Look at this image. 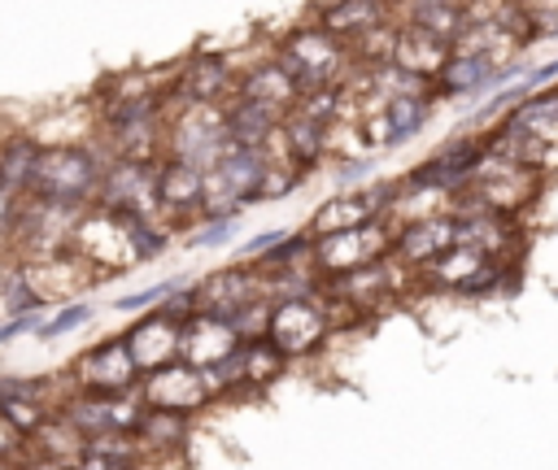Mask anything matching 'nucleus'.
<instances>
[{
	"mask_svg": "<svg viewBox=\"0 0 558 470\" xmlns=\"http://www.w3.org/2000/svg\"><path fill=\"white\" fill-rule=\"evenodd\" d=\"M100 178H105V170L96 165V157L87 148H52V152H39L31 191L44 205L83 209V205H96Z\"/></svg>",
	"mask_w": 558,
	"mask_h": 470,
	"instance_id": "obj_1",
	"label": "nucleus"
},
{
	"mask_svg": "<svg viewBox=\"0 0 558 470\" xmlns=\"http://www.w3.org/2000/svg\"><path fill=\"white\" fill-rule=\"evenodd\" d=\"M349 61H353V48L340 44L336 35H327L323 26L296 30L283 44V57H279V65L292 74L301 96L323 91V87H340V78L349 74Z\"/></svg>",
	"mask_w": 558,
	"mask_h": 470,
	"instance_id": "obj_2",
	"label": "nucleus"
},
{
	"mask_svg": "<svg viewBox=\"0 0 558 470\" xmlns=\"http://www.w3.org/2000/svg\"><path fill=\"white\" fill-rule=\"evenodd\" d=\"M266 174V152L262 148H227L214 170H205V213L209 222L235 218L244 205L257 200V183Z\"/></svg>",
	"mask_w": 558,
	"mask_h": 470,
	"instance_id": "obj_3",
	"label": "nucleus"
},
{
	"mask_svg": "<svg viewBox=\"0 0 558 470\" xmlns=\"http://www.w3.org/2000/svg\"><path fill=\"white\" fill-rule=\"evenodd\" d=\"M70 252H74L83 265H92L96 279H109L113 270L140 261L135 248H131V239H126L122 218L109 213V209H100V205H92L87 213H78L74 235H70Z\"/></svg>",
	"mask_w": 558,
	"mask_h": 470,
	"instance_id": "obj_4",
	"label": "nucleus"
},
{
	"mask_svg": "<svg viewBox=\"0 0 558 470\" xmlns=\"http://www.w3.org/2000/svg\"><path fill=\"white\" fill-rule=\"evenodd\" d=\"M331 331V318L318 300L310 296H283L270 305V326H266V344L279 348L283 357H305L314 352Z\"/></svg>",
	"mask_w": 558,
	"mask_h": 470,
	"instance_id": "obj_5",
	"label": "nucleus"
},
{
	"mask_svg": "<svg viewBox=\"0 0 558 470\" xmlns=\"http://www.w3.org/2000/svg\"><path fill=\"white\" fill-rule=\"evenodd\" d=\"M388 252V231L379 222H366L357 231H340V235H323L314 239V261L323 265V274L340 279L353 270H366L375 261H384Z\"/></svg>",
	"mask_w": 558,
	"mask_h": 470,
	"instance_id": "obj_6",
	"label": "nucleus"
},
{
	"mask_svg": "<svg viewBox=\"0 0 558 470\" xmlns=\"http://www.w3.org/2000/svg\"><path fill=\"white\" fill-rule=\"evenodd\" d=\"M100 209L109 213H140V218H153L161 205H157V165H135V161H113L100 178V196H96Z\"/></svg>",
	"mask_w": 558,
	"mask_h": 470,
	"instance_id": "obj_7",
	"label": "nucleus"
},
{
	"mask_svg": "<svg viewBox=\"0 0 558 470\" xmlns=\"http://www.w3.org/2000/svg\"><path fill=\"white\" fill-rule=\"evenodd\" d=\"M74 374H78V383H83L87 396H126V392L140 383V366H135L126 339H105V344H96L92 352L78 357Z\"/></svg>",
	"mask_w": 558,
	"mask_h": 470,
	"instance_id": "obj_8",
	"label": "nucleus"
},
{
	"mask_svg": "<svg viewBox=\"0 0 558 470\" xmlns=\"http://www.w3.org/2000/svg\"><path fill=\"white\" fill-rule=\"evenodd\" d=\"M61 418L87 444V440H100V435H135L144 409L131 396H78V400H70L61 409Z\"/></svg>",
	"mask_w": 558,
	"mask_h": 470,
	"instance_id": "obj_9",
	"label": "nucleus"
},
{
	"mask_svg": "<svg viewBox=\"0 0 558 470\" xmlns=\"http://www.w3.org/2000/svg\"><path fill=\"white\" fill-rule=\"evenodd\" d=\"M266 292L262 274L257 270H244V265H231V270H214L205 283L192 287V300H196V313H209V318H231L248 305H257Z\"/></svg>",
	"mask_w": 558,
	"mask_h": 470,
	"instance_id": "obj_10",
	"label": "nucleus"
},
{
	"mask_svg": "<svg viewBox=\"0 0 558 470\" xmlns=\"http://www.w3.org/2000/svg\"><path fill=\"white\" fill-rule=\"evenodd\" d=\"M140 392H144L148 409L183 413V418H187L196 405H205V400L214 396V387H209L205 370H196V366H166V370H157V374L140 379Z\"/></svg>",
	"mask_w": 558,
	"mask_h": 470,
	"instance_id": "obj_11",
	"label": "nucleus"
},
{
	"mask_svg": "<svg viewBox=\"0 0 558 470\" xmlns=\"http://www.w3.org/2000/svg\"><path fill=\"white\" fill-rule=\"evenodd\" d=\"M235 348H244V339L235 335V326L227 318H209V313H196L183 322L179 331V357L183 366H196V370H214L218 361H227Z\"/></svg>",
	"mask_w": 558,
	"mask_h": 470,
	"instance_id": "obj_12",
	"label": "nucleus"
},
{
	"mask_svg": "<svg viewBox=\"0 0 558 470\" xmlns=\"http://www.w3.org/2000/svg\"><path fill=\"white\" fill-rule=\"evenodd\" d=\"M423 274H427L432 287H453V292L480 296V292H488V287L501 283L506 265H501V261H488V257H480V252H471V248H453L449 257L423 265Z\"/></svg>",
	"mask_w": 558,
	"mask_h": 470,
	"instance_id": "obj_13",
	"label": "nucleus"
},
{
	"mask_svg": "<svg viewBox=\"0 0 558 470\" xmlns=\"http://www.w3.org/2000/svg\"><path fill=\"white\" fill-rule=\"evenodd\" d=\"M179 331H183V326L170 322L166 313H148V318H140L122 339H126L135 366L148 370V374H157V370L174 366V357H179Z\"/></svg>",
	"mask_w": 558,
	"mask_h": 470,
	"instance_id": "obj_14",
	"label": "nucleus"
},
{
	"mask_svg": "<svg viewBox=\"0 0 558 470\" xmlns=\"http://www.w3.org/2000/svg\"><path fill=\"white\" fill-rule=\"evenodd\" d=\"M480 144H471V139H458V144H449V148H440L427 165H418L414 174H410V187H436V191H458V187H466L471 178H475V170H480Z\"/></svg>",
	"mask_w": 558,
	"mask_h": 470,
	"instance_id": "obj_15",
	"label": "nucleus"
},
{
	"mask_svg": "<svg viewBox=\"0 0 558 470\" xmlns=\"http://www.w3.org/2000/svg\"><path fill=\"white\" fill-rule=\"evenodd\" d=\"M235 78H231V65L218 61V57H196L179 70V83H174V100L183 104H214V109H227V96H231Z\"/></svg>",
	"mask_w": 558,
	"mask_h": 470,
	"instance_id": "obj_16",
	"label": "nucleus"
},
{
	"mask_svg": "<svg viewBox=\"0 0 558 470\" xmlns=\"http://www.w3.org/2000/svg\"><path fill=\"white\" fill-rule=\"evenodd\" d=\"M388 200V187H371V191H357V196H340V200H327L310 231L323 239V235H340V231H357L366 222H379V209Z\"/></svg>",
	"mask_w": 558,
	"mask_h": 470,
	"instance_id": "obj_17",
	"label": "nucleus"
},
{
	"mask_svg": "<svg viewBox=\"0 0 558 470\" xmlns=\"http://www.w3.org/2000/svg\"><path fill=\"white\" fill-rule=\"evenodd\" d=\"M449 57H453V48L440 44L436 35H427L418 26H401L397 30V48H392V65L397 70H405V74H414L423 83H436V74L449 65Z\"/></svg>",
	"mask_w": 558,
	"mask_h": 470,
	"instance_id": "obj_18",
	"label": "nucleus"
},
{
	"mask_svg": "<svg viewBox=\"0 0 558 470\" xmlns=\"http://www.w3.org/2000/svg\"><path fill=\"white\" fill-rule=\"evenodd\" d=\"M458 248V218H427L414 226H401L397 235V252L410 265H432L440 257H449Z\"/></svg>",
	"mask_w": 558,
	"mask_h": 470,
	"instance_id": "obj_19",
	"label": "nucleus"
},
{
	"mask_svg": "<svg viewBox=\"0 0 558 470\" xmlns=\"http://www.w3.org/2000/svg\"><path fill=\"white\" fill-rule=\"evenodd\" d=\"M240 96L253 100V104H266V109L279 113V118H288V113L296 109V100H301L292 74H288L279 61H270V65H253V70L240 78Z\"/></svg>",
	"mask_w": 558,
	"mask_h": 470,
	"instance_id": "obj_20",
	"label": "nucleus"
},
{
	"mask_svg": "<svg viewBox=\"0 0 558 470\" xmlns=\"http://www.w3.org/2000/svg\"><path fill=\"white\" fill-rule=\"evenodd\" d=\"M157 205L170 213H192L205 205V170L187 161H161L157 165Z\"/></svg>",
	"mask_w": 558,
	"mask_h": 470,
	"instance_id": "obj_21",
	"label": "nucleus"
},
{
	"mask_svg": "<svg viewBox=\"0 0 558 470\" xmlns=\"http://www.w3.org/2000/svg\"><path fill=\"white\" fill-rule=\"evenodd\" d=\"M279 126H283V118L270 113L266 104H253L244 96H235L227 104V144L231 148H266Z\"/></svg>",
	"mask_w": 558,
	"mask_h": 470,
	"instance_id": "obj_22",
	"label": "nucleus"
},
{
	"mask_svg": "<svg viewBox=\"0 0 558 470\" xmlns=\"http://www.w3.org/2000/svg\"><path fill=\"white\" fill-rule=\"evenodd\" d=\"M549 131H558V91H541V96L519 100L506 113V126H501L506 139H536V135H549Z\"/></svg>",
	"mask_w": 558,
	"mask_h": 470,
	"instance_id": "obj_23",
	"label": "nucleus"
},
{
	"mask_svg": "<svg viewBox=\"0 0 558 470\" xmlns=\"http://www.w3.org/2000/svg\"><path fill=\"white\" fill-rule=\"evenodd\" d=\"M384 4H366V0H357V4H327L323 9V30L327 35H336L340 44H353V39H362V35H371L375 26H384Z\"/></svg>",
	"mask_w": 558,
	"mask_h": 470,
	"instance_id": "obj_24",
	"label": "nucleus"
},
{
	"mask_svg": "<svg viewBox=\"0 0 558 470\" xmlns=\"http://www.w3.org/2000/svg\"><path fill=\"white\" fill-rule=\"evenodd\" d=\"M493 78H501L497 61L453 52V57H449V65L436 74V83H432V87H436L440 96H462V91H475V87H484V83H493Z\"/></svg>",
	"mask_w": 558,
	"mask_h": 470,
	"instance_id": "obj_25",
	"label": "nucleus"
},
{
	"mask_svg": "<svg viewBox=\"0 0 558 470\" xmlns=\"http://www.w3.org/2000/svg\"><path fill=\"white\" fill-rule=\"evenodd\" d=\"M432 118V96L418 91V96H397L384 104V122H388V144H405L414 139Z\"/></svg>",
	"mask_w": 558,
	"mask_h": 470,
	"instance_id": "obj_26",
	"label": "nucleus"
},
{
	"mask_svg": "<svg viewBox=\"0 0 558 470\" xmlns=\"http://www.w3.org/2000/svg\"><path fill=\"white\" fill-rule=\"evenodd\" d=\"M35 165H39V148H35L31 139H13V144L0 152V191H9V196L31 191Z\"/></svg>",
	"mask_w": 558,
	"mask_h": 470,
	"instance_id": "obj_27",
	"label": "nucleus"
},
{
	"mask_svg": "<svg viewBox=\"0 0 558 470\" xmlns=\"http://www.w3.org/2000/svg\"><path fill=\"white\" fill-rule=\"evenodd\" d=\"M331 292H336L340 300L366 305V300H379L384 292H392V274H388L384 261H375V265H366V270H353V274L331 279Z\"/></svg>",
	"mask_w": 558,
	"mask_h": 470,
	"instance_id": "obj_28",
	"label": "nucleus"
},
{
	"mask_svg": "<svg viewBox=\"0 0 558 470\" xmlns=\"http://www.w3.org/2000/svg\"><path fill=\"white\" fill-rule=\"evenodd\" d=\"M410 26L436 35L440 44L453 48V39H458L462 26H466V4H414V9H410Z\"/></svg>",
	"mask_w": 558,
	"mask_h": 470,
	"instance_id": "obj_29",
	"label": "nucleus"
},
{
	"mask_svg": "<svg viewBox=\"0 0 558 470\" xmlns=\"http://www.w3.org/2000/svg\"><path fill=\"white\" fill-rule=\"evenodd\" d=\"M183 435H187V418L183 413H161V409H144L140 431H135V440H148L157 448H179Z\"/></svg>",
	"mask_w": 558,
	"mask_h": 470,
	"instance_id": "obj_30",
	"label": "nucleus"
},
{
	"mask_svg": "<svg viewBox=\"0 0 558 470\" xmlns=\"http://www.w3.org/2000/svg\"><path fill=\"white\" fill-rule=\"evenodd\" d=\"M283 352L279 348H270L266 339H257V344H244V383H266V379H275L279 370H283Z\"/></svg>",
	"mask_w": 558,
	"mask_h": 470,
	"instance_id": "obj_31",
	"label": "nucleus"
},
{
	"mask_svg": "<svg viewBox=\"0 0 558 470\" xmlns=\"http://www.w3.org/2000/svg\"><path fill=\"white\" fill-rule=\"evenodd\" d=\"M301 183V170L292 165V161H270L266 157V174H262V183H257V200H275V196H283V191H292Z\"/></svg>",
	"mask_w": 558,
	"mask_h": 470,
	"instance_id": "obj_32",
	"label": "nucleus"
},
{
	"mask_svg": "<svg viewBox=\"0 0 558 470\" xmlns=\"http://www.w3.org/2000/svg\"><path fill=\"white\" fill-rule=\"evenodd\" d=\"M83 322H92V305H70V309L52 313V318L39 326V335L52 339V335H65V331H74V326H83Z\"/></svg>",
	"mask_w": 558,
	"mask_h": 470,
	"instance_id": "obj_33",
	"label": "nucleus"
},
{
	"mask_svg": "<svg viewBox=\"0 0 558 470\" xmlns=\"http://www.w3.org/2000/svg\"><path fill=\"white\" fill-rule=\"evenodd\" d=\"M44 383L39 379H0V405L4 400H39L44 405Z\"/></svg>",
	"mask_w": 558,
	"mask_h": 470,
	"instance_id": "obj_34",
	"label": "nucleus"
},
{
	"mask_svg": "<svg viewBox=\"0 0 558 470\" xmlns=\"http://www.w3.org/2000/svg\"><path fill=\"white\" fill-rule=\"evenodd\" d=\"M65 470H135V461H122V457H100V453H78Z\"/></svg>",
	"mask_w": 558,
	"mask_h": 470,
	"instance_id": "obj_35",
	"label": "nucleus"
},
{
	"mask_svg": "<svg viewBox=\"0 0 558 470\" xmlns=\"http://www.w3.org/2000/svg\"><path fill=\"white\" fill-rule=\"evenodd\" d=\"M523 13L536 22L532 35H549V30H558V4H527Z\"/></svg>",
	"mask_w": 558,
	"mask_h": 470,
	"instance_id": "obj_36",
	"label": "nucleus"
},
{
	"mask_svg": "<svg viewBox=\"0 0 558 470\" xmlns=\"http://www.w3.org/2000/svg\"><path fill=\"white\" fill-rule=\"evenodd\" d=\"M17 213H22V205H13L9 191H0V239H13V231H17Z\"/></svg>",
	"mask_w": 558,
	"mask_h": 470,
	"instance_id": "obj_37",
	"label": "nucleus"
},
{
	"mask_svg": "<svg viewBox=\"0 0 558 470\" xmlns=\"http://www.w3.org/2000/svg\"><path fill=\"white\" fill-rule=\"evenodd\" d=\"M235 235V218H222V222H209L192 244H222V239H231Z\"/></svg>",
	"mask_w": 558,
	"mask_h": 470,
	"instance_id": "obj_38",
	"label": "nucleus"
},
{
	"mask_svg": "<svg viewBox=\"0 0 558 470\" xmlns=\"http://www.w3.org/2000/svg\"><path fill=\"white\" fill-rule=\"evenodd\" d=\"M174 292V283H161V287H148V292H135V296H122L118 300V309H135V305H148V300H161V296H170Z\"/></svg>",
	"mask_w": 558,
	"mask_h": 470,
	"instance_id": "obj_39",
	"label": "nucleus"
},
{
	"mask_svg": "<svg viewBox=\"0 0 558 470\" xmlns=\"http://www.w3.org/2000/svg\"><path fill=\"white\" fill-rule=\"evenodd\" d=\"M17 448H22V435L9 426V418L0 413V461H9V457H17Z\"/></svg>",
	"mask_w": 558,
	"mask_h": 470,
	"instance_id": "obj_40",
	"label": "nucleus"
},
{
	"mask_svg": "<svg viewBox=\"0 0 558 470\" xmlns=\"http://www.w3.org/2000/svg\"><path fill=\"white\" fill-rule=\"evenodd\" d=\"M39 326H44V322H39L35 313L13 318V322H4V326H0V344H4V339H13V335H22V331H39Z\"/></svg>",
	"mask_w": 558,
	"mask_h": 470,
	"instance_id": "obj_41",
	"label": "nucleus"
},
{
	"mask_svg": "<svg viewBox=\"0 0 558 470\" xmlns=\"http://www.w3.org/2000/svg\"><path fill=\"white\" fill-rule=\"evenodd\" d=\"M371 161H375V157H357V161H344V165H340V183H353V178H362V174L371 170Z\"/></svg>",
	"mask_w": 558,
	"mask_h": 470,
	"instance_id": "obj_42",
	"label": "nucleus"
},
{
	"mask_svg": "<svg viewBox=\"0 0 558 470\" xmlns=\"http://www.w3.org/2000/svg\"><path fill=\"white\" fill-rule=\"evenodd\" d=\"M17 470H65V461H52V457H35V461H22Z\"/></svg>",
	"mask_w": 558,
	"mask_h": 470,
	"instance_id": "obj_43",
	"label": "nucleus"
}]
</instances>
